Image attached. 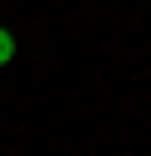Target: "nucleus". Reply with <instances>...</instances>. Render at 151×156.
I'll return each mask as SVG.
<instances>
[{
  "mask_svg": "<svg viewBox=\"0 0 151 156\" xmlns=\"http://www.w3.org/2000/svg\"><path fill=\"white\" fill-rule=\"evenodd\" d=\"M10 61H15V35L0 25V66H10Z\"/></svg>",
  "mask_w": 151,
  "mask_h": 156,
  "instance_id": "obj_1",
  "label": "nucleus"
}]
</instances>
